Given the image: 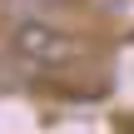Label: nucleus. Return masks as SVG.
<instances>
[{
    "label": "nucleus",
    "instance_id": "obj_1",
    "mask_svg": "<svg viewBox=\"0 0 134 134\" xmlns=\"http://www.w3.org/2000/svg\"><path fill=\"white\" fill-rule=\"evenodd\" d=\"M5 45H10L15 60L40 65V70H65V65L80 60V40L45 15H15L5 25Z\"/></svg>",
    "mask_w": 134,
    "mask_h": 134
},
{
    "label": "nucleus",
    "instance_id": "obj_2",
    "mask_svg": "<svg viewBox=\"0 0 134 134\" xmlns=\"http://www.w3.org/2000/svg\"><path fill=\"white\" fill-rule=\"evenodd\" d=\"M15 15H50V10H65L70 0H10Z\"/></svg>",
    "mask_w": 134,
    "mask_h": 134
}]
</instances>
